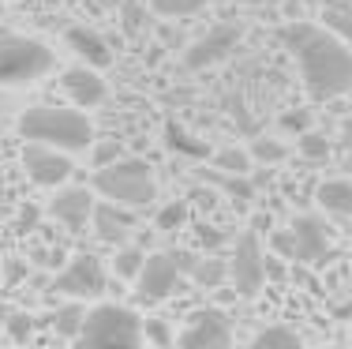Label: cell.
<instances>
[{
  "mask_svg": "<svg viewBox=\"0 0 352 349\" xmlns=\"http://www.w3.org/2000/svg\"><path fill=\"white\" fill-rule=\"evenodd\" d=\"M60 87H64V94L72 98V105H79V109H94V105H102L105 94H109L105 79L98 76V68L87 61L75 64V68H64Z\"/></svg>",
  "mask_w": 352,
  "mask_h": 349,
  "instance_id": "cell-13",
  "label": "cell"
},
{
  "mask_svg": "<svg viewBox=\"0 0 352 349\" xmlns=\"http://www.w3.org/2000/svg\"><path fill=\"white\" fill-rule=\"evenodd\" d=\"M142 342H154V346H169L176 338L169 335L165 319H142Z\"/></svg>",
  "mask_w": 352,
  "mask_h": 349,
  "instance_id": "cell-30",
  "label": "cell"
},
{
  "mask_svg": "<svg viewBox=\"0 0 352 349\" xmlns=\"http://www.w3.org/2000/svg\"><path fill=\"white\" fill-rule=\"evenodd\" d=\"M232 319L225 315L221 308H195L188 315V327L180 330V342L184 349H225V346H232Z\"/></svg>",
  "mask_w": 352,
  "mask_h": 349,
  "instance_id": "cell-9",
  "label": "cell"
},
{
  "mask_svg": "<svg viewBox=\"0 0 352 349\" xmlns=\"http://www.w3.org/2000/svg\"><path fill=\"white\" fill-rule=\"evenodd\" d=\"M4 335L12 338V342H27V338L34 335V315H27V312H8Z\"/></svg>",
  "mask_w": 352,
  "mask_h": 349,
  "instance_id": "cell-28",
  "label": "cell"
},
{
  "mask_svg": "<svg viewBox=\"0 0 352 349\" xmlns=\"http://www.w3.org/2000/svg\"><path fill=\"white\" fill-rule=\"evenodd\" d=\"M34 226H38V211H34V207H27V211L19 214V229H27V233H30Z\"/></svg>",
  "mask_w": 352,
  "mask_h": 349,
  "instance_id": "cell-35",
  "label": "cell"
},
{
  "mask_svg": "<svg viewBox=\"0 0 352 349\" xmlns=\"http://www.w3.org/2000/svg\"><path fill=\"white\" fill-rule=\"evenodd\" d=\"M221 240H225L221 233H206V229H203V244H206V248H217Z\"/></svg>",
  "mask_w": 352,
  "mask_h": 349,
  "instance_id": "cell-37",
  "label": "cell"
},
{
  "mask_svg": "<svg viewBox=\"0 0 352 349\" xmlns=\"http://www.w3.org/2000/svg\"><path fill=\"white\" fill-rule=\"evenodd\" d=\"M229 282L236 286V297H255L263 293L266 286V252L258 244L255 229L244 233V237L232 244V255H229Z\"/></svg>",
  "mask_w": 352,
  "mask_h": 349,
  "instance_id": "cell-7",
  "label": "cell"
},
{
  "mask_svg": "<svg viewBox=\"0 0 352 349\" xmlns=\"http://www.w3.org/2000/svg\"><path fill=\"white\" fill-rule=\"evenodd\" d=\"M240 34H244L240 27H217V30H210V34H203L199 41H191V45H188L184 64L199 72V68H210V64L225 61V56L240 45Z\"/></svg>",
  "mask_w": 352,
  "mask_h": 349,
  "instance_id": "cell-14",
  "label": "cell"
},
{
  "mask_svg": "<svg viewBox=\"0 0 352 349\" xmlns=\"http://www.w3.org/2000/svg\"><path fill=\"white\" fill-rule=\"evenodd\" d=\"M64 41H68V45L75 49V56H79V61L94 64V68H105V64L113 61V53H109L105 38L94 34V30H87V27H72L68 34H64Z\"/></svg>",
  "mask_w": 352,
  "mask_h": 349,
  "instance_id": "cell-17",
  "label": "cell"
},
{
  "mask_svg": "<svg viewBox=\"0 0 352 349\" xmlns=\"http://www.w3.org/2000/svg\"><path fill=\"white\" fill-rule=\"evenodd\" d=\"M322 27L333 30L341 41H349V45H352V8H341V4L322 8Z\"/></svg>",
  "mask_w": 352,
  "mask_h": 349,
  "instance_id": "cell-24",
  "label": "cell"
},
{
  "mask_svg": "<svg viewBox=\"0 0 352 349\" xmlns=\"http://www.w3.org/2000/svg\"><path fill=\"white\" fill-rule=\"evenodd\" d=\"M206 4H210V0H150V8H154L162 19H191V15L206 12Z\"/></svg>",
  "mask_w": 352,
  "mask_h": 349,
  "instance_id": "cell-23",
  "label": "cell"
},
{
  "mask_svg": "<svg viewBox=\"0 0 352 349\" xmlns=\"http://www.w3.org/2000/svg\"><path fill=\"white\" fill-rule=\"evenodd\" d=\"M315 203L322 214H333V218H352V180L345 177H333L322 180L315 188Z\"/></svg>",
  "mask_w": 352,
  "mask_h": 349,
  "instance_id": "cell-16",
  "label": "cell"
},
{
  "mask_svg": "<svg viewBox=\"0 0 352 349\" xmlns=\"http://www.w3.org/2000/svg\"><path fill=\"white\" fill-rule=\"evenodd\" d=\"M296 147H300V154L311 158V162H326V158H330V139H326L322 131H311V128L300 131Z\"/></svg>",
  "mask_w": 352,
  "mask_h": 349,
  "instance_id": "cell-26",
  "label": "cell"
},
{
  "mask_svg": "<svg viewBox=\"0 0 352 349\" xmlns=\"http://www.w3.org/2000/svg\"><path fill=\"white\" fill-rule=\"evenodd\" d=\"M56 68V53L38 38L0 34V87H30Z\"/></svg>",
  "mask_w": 352,
  "mask_h": 349,
  "instance_id": "cell-4",
  "label": "cell"
},
{
  "mask_svg": "<svg viewBox=\"0 0 352 349\" xmlns=\"http://www.w3.org/2000/svg\"><path fill=\"white\" fill-rule=\"evenodd\" d=\"M292 237H296V263H326L333 260V244L330 233H326V222L318 214H296L289 222Z\"/></svg>",
  "mask_w": 352,
  "mask_h": 349,
  "instance_id": "cell-12",
  "label": "cell"
},
{
  "mask_svg": "<svg viewBox=\"0 0 352 349\" xmlns=\"http://www.w3.org/2000/svg\"><path fill=\"white\" fill-rule=\"evenodd\" d=\"M210 165L217 173H232V177H248L251 173V165H255V158H251L248 147H221L214 158H210Z\"/></svg>",
  "mask_w": 352,
  "mask_h": 349,
  "instance_id": "cell-19",
  "label": "cell"
},
{
  "mask_svg": "<svg viewBox=\"0 0 352 349\" xmlns=\"http://www.w3.org/2000/svg\"><path fill=\"white\" fill-rule=\"evenodd\" d=\"M82 346H142V319L135 308L116 301H102L82 315Z\"/></svg>",
  "mask_w": 352,
  "mask_h": 349,
  "instance_id": "cell-5",
  "label": "cell"
},
{
  "mask_svg": "<svg viewBox=\"0 0 352 349\" xmlns=\"http://www.w3.org/2000/svg\"><path fill=\"white\" fill-rule=\"evenodd\" d=\"M232 4H263V0H232Z\"/></svg>",
  "mask_w": 352,
  "mask_h": 349,
  "instance_id": "cell-39",
  "label": "cell"
},
{
  "mask_svg": "<svg viewBox=\"0 0 352 349\" xmlns=\"http://www.w3.org/2000/svg\"><path fill=\"white\" fill-rule=\"evenodd\" d=\"M251 346H255V349H296L300 335L292 327H281V323H278V327H263V330H258V335L251 338Z\"/></svg>",
  "mask_w": 352,
  "mask_h": 349,
  "instance_id": "cell-22",
  "label": "cell"
},
{
  "mask_svg": "<svg viewBox=\"0 0 352 349\" xmlns=\"http://www.w3.org/2000/svg\"><path fill=\"white\" fill-rule=\"evenodd\" d=\"M8 312H12V308H8L4 301H0V335H4V323H8Z\"/></svg>",
  "mask_w": 352,
  "mask_h": 349,
  "instance_id": "cell-38",
  "label": "cell"
},
{
  "mask_svg": "<svg viewBox=\"0 0 352 349\" xmlns=\"http://www.w3.org/2000/svg\"><path fill=\"white\" fill-rule=\"evenodd\" d=\"M82 315H87L82 301H72V297H68V304H64V308H56V315H53L56 335H60V338H79V330H82Z\"/></svg>",
  "mask_w": 352,
  "mask_h": 349,
  "instance_id": "cell-21",
  "label": "cell"
},
{
  "mask_svg": "<svg viewBox=\"0 0 352 349\" xmlns=\"http://www.w3.org/2000/svg\"><path fill=\"white\" fill-rule=\"evenodd\" d=\"M94 188L87 184H75V188H56L53 203H49V214H53L56 222H60L68 233H82L90 226V214H94Z\"/></svg>",
  "mask_w": 352,
  "mask_h": 349,
  "instance_id": "cell-11",
  "label": "cell"
},
{
  "mask_svg": "<svg viewBox=\"0 0 352 349\" xmlns=\"http://www.w3.org/2000/svg\"><path fill=\"white\" fill-rule=\"evenodd\" d=\"M23 169H27V177L38 188H60L72 180L75 165H72L68 151H56L49 143H30L27 139V147H23Z\"/></svg>",
  "mask_w": 352,
  "mask_h": 349,
  "instance_id": "cell-10",
  "label": "cell"
},
{
  "mask_svg": "<svg viewBox=\"0 0 352 349\" xmlns=\"http://www.w3.org/2000/svg\"><path fill=\"white\" fill-rule=\"evenodd\" d=\"M285 45L296 56L300 79L315 102H330L352 90V45L341 41L333 30L315 23H296L285 30Z\"/></svg>",
  "mask_w": 352,
  "mask_h": 349,
  "instance_id": "cell-1",
  "label": "cell"
},
{
  "mask_svg": "<svg viewBox=\"0 0 352 349\" xmlns=\"http://www.w3.org/2000/svg\"><path fill=\"white\" fill-rule=\"evenodd\" d=\"M341 147H345V151H352V120L341 124Z\"/></svg>",
  "mask_w": 352,
  "mask_h": 349,
  "instance_id": "cell-36",
  "label": "cell"
},
{
  "mask_svg": "<svg viewBox=\"0 0 352 349\" xmlns=\"http://www.w3.org/2000/svg\"><path fill=\"white\" fill-rule=\"evenodd\" d=\"M270 248L281 255V260H296V237H292V229H270Z\"/></svg>",
  "mask_w": 352,
  "mask_h": 349,
  "instance_id": "cell-29",
  "label": "cell"
},
{
  "mask_svg": "<svg viewBox=\"0 0 352 349\" xmlns=\"http://www.w3.org/2000/svg\"><path fill=\"white\" fill-rule=\"evenodd\" d=\"M90 188L102 199L124 203V207H131V211L150 207L157 199V177H154V169H150V162L128 158V154L113 158V162H105V165H94Z\"/></svg>",
  "mask_w": 352,
  "mask_h": 349,
  "instance_id": "cell-3",
  "label": "cell"
},
{
  "mask_svg": "<svg viewBox=\"0 0 352 349\" xmlns=\"http://www.w3.org/2000/svg\"><path fill=\"white\" fill-rule=\"evenodd\" d=\"M188 278L180 267V252H154L146 255L142 271L135 274V301L139 304H162L165 297H173L180 289V282Z\"/></svg>",
  "mask_w": 352,
  "mask_h": 349,
  "instance_id": "cell-6",
  "label": "cell"
},
{
  "mask_svg": "<svg viewBox=\"0 0 352 349\" xmlns=\"http://www.w3.org/2000/svg\"><path fill=\"white\" fill-rule=\"evenodd\" d=\"M53 289L60 297H72V301H90V297L105 293V267L94 252H75L68 260V267L53 278Z\"/></svg>",
  "mask_w": 352,
  "mask_h": 349,
  "instance_id": "cell-8",
  "label": "cell"
},
{
  "mask_svg": "<svg viewBox=\"0 0 352 349\" xmlns=\"http://www.w3.org/2000/svg\"><path fill=\"white\" fill-rule=\"evenodd\" d=\"M19 136L30 143H49L56 151L82 154L98 143L94 120L79 109V105H30L19 116Z\"/></svg>",
  "mask_w": 352,
  "mask_h": 349,
  "instance_id": "cell-2",
  "label": "cell"
},
{
  "mask_svg": "<svg viewBox=\"0 0 352 349\" xmlns=\"http://www.w3.org/2000/svg\"><path fill=\"white\" fill-rule=\"evenodd\" d=\"M251 151V158L255 162H263V165H278V162H285L289 158V143H281V139H255V143L248 147Z\"/></svg>",
  "mask_w": 352,
  "mask_h": 349,
  "instance_id": "cell-25",
  "label": "cell"
},
{
  "mask_svg": "<svg viewBox=\"0 0 352 349\" xmlns=\"http://www.w3.org/2000/svg\"><path fill=\"white\" fill-rule=\"evenodd\" d=\"M90 229H94V237L102 240V244H124V240H128V233L135 229V211H131V207H124V203H113V199L94 203Z\"/></svg>",
  "mask_w": 352,
  "mask_h": 349,
  "instance_id": "cell-15",
  "label": "cell"
},
{
  "mask_svg": "<svg viewBox=\"0 0 352 349\" xmlns=\"http://www.w3.org/2000/svg\"><path fill=\"white\" fill-rule=\"evenodd\" d=\"M281 128H285V131H307V128H311V113H307V109L285 113V116H281Z\"/></svg>",
  "mask_w": 352,
  "mask_h": 349,
  "instance_id": "cell-32",
  "label": "cell"
},
{
  "mask_svg": "<svg viewBox=\"0 0 352 349\" xmlns=\"http://www.w3.org/2000/svg\"><path fill=\"white\" fill-rule=\"evenodd\" d=\"M165 143H169L173 151H180V154H191V158H203L206 154V147L195 143V139L180 128V124H165Z\"/></svg>",
  "mask_w": 352,
  "mask_h": 349,
  "instance_id": "cell-27",
  "label": "cell"
},
{
  "mask_svg": "<svg viewBox=\"0 0 352 349\" xmlns=\"http://www.w3.org/2000/svg\"><path fill=\"white\" fill-rule=\"evenodd\" d=\"M120 154H124V147H120V143H98L94 165H105V162H113V158H120Z\"/></svg>",
  "mask_w": 352,
  "mask_h": 349,
  "instance_id": "cell-33",
  "label": "cell"
},
{
  "mask_svg": "<svg viewBox=\"0 0 352 349\" xmlns=\"http://www.w3.org/2000/svg\"><path fill=\"white\" fill-rule=\"evenodd\" d=\"M266 278H274V282L285 278V267H281V255H278V252L266 255Z\"/></svg>",
  "mask_w": 352,
  "mask_h": 349,
  "instance_id": "cell-34",
  "label": "cell"
},
{
  "mask_svg": "<svg viewBox=\"0 0 352 349\" xmlns=\"http://www.w3.org/2000/svg\"><path fill=\"white\" fill-rule=\"evenodd\" d=\"M188 278L195 282L199 289H217L225 278H229V263H225V260H217V255H199Z\"/></svg>",
  "mask_w": 352,
  "mask_h": 349,
  "instance_id": "cell-18",
  "label": "cell"
},
{
  "mask_svg": "<svg viewBox=\"0 0 352 349\" xmlns=\"http://www.w3.org/2000/svg\"><path fill=\"white\" fill-rule=\"evenodd\" d=\"M142 263H146V252H142L139 244H120L113 255V274L124 282H135V274L142 271Z\"/></svg>",
  "mask_w": 352,
  "mask_h": 349,
  "instance_id": "cell-20",
  "label": "cell"
},
{
  "mask_svg": "<svg viewBox=\"0 0 352 349\" xmlns=\"http://www.w3.org/2000/svg\"><path fill=\"white\" fill-rule=\"evenodd\" d=\"M188 222V203H169L157 214V229H180Z\"/></svg>",
  "mask_w": 352,
  "mask_h": 349,
  "instance_id": "cell-31",
  "label": "cell"
}]
</instances>
